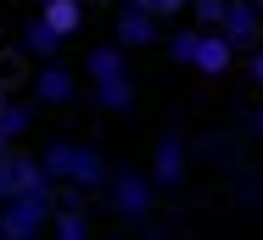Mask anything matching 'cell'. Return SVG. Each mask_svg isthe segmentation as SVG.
<instances>
[{
	"instance_id": "obj_6",
	"label": "cell",
	"mask_w": 263,
	"mask_h": 240,
	"mask_svg": "<svg viewBox=\"0 0 263 240\" xmlns=\"http://www.w3.org/2000/svg\"><path fill=\"white\" fill-rule=\"evenodd\" d=\"M218 34L230 39V50H258V45H263V17L252 11V0H230Z\"/></svg>"
},
{
	"instance_id": "obj_18",
	"label": "cell",
	"mask_w": 263,
	"mask_h": 240,
	"mask_svg": "<svg viewBox=\"0 0 263 240\" xmlns=\"http://www.w3.org/2000/svg\"><path fill=\"white\" fill-rule=\"evenodd\" d=\"M123 6H135V11H152V17L162 23V17H179L191 0H123Z\"/></svg>"
},
{
	"instance_id": "obj_2",
	"label": "cell",
	"mask_w": 263,
	"mask_h": 240,
	"mask_svg": "<svg viewBox=\"0 0 263 240\" xmlns=\"http://www.w3.org/2000/svg\"><path fill=\"white\" fill-rule=\"evenodd\" d=\"M51 212H56V190L6 195V201H0V235L6 240H45Z\"/></svg>"
},
{
	"instance_id": "obj_16",
	"label": "cell",
	"mask_w": 263,
	"mask_h": 240,
	"mask_svg": "<svg viewBox=\"0 0 263 240\" xmlns=\"http://www.w3.org/2000/svg\"><path fill=\"white\" fill-rule=\"evenodd\" d=\"M196 34H202V28H179V34H168V56H174L179 67H191V56H196Z\"/></svg>"
},
{
	"instance_id": "obj_11",
	"label": "cell",
	"mask_w": 263,
	"mask_h": 240,
	"mask_svg": "<svg viewBox=\"0 0 263 240\" xmlns=\"http://www.w3.org/2000/svg\"><path fill=\"white\" fill-rule=\"evenodd\" d=\"M28 129H34V101L0 95V151H11V140H23Z\"/></svg>"
},
{
	"instance_id": "obj_17",
	"label": "cell",
	"mask_w": 263,
	"mask_h": 240,
	"mask_svg": "<svg viewBox=\"0 0 263 240\" xmlns=\"http://www.w3.org/2000/svg\"><path fill=\"white\" fill-rule=\"evenodd\" d=\"M224 6H230V0H191L196 28H218V23H224Z\"/></svg>"
},
{
	"instance_id": "obj_7",
	"label": "cell",
	"mask_w": 263,
	"mask_h": 240,
	"mask_svg": "<svg viewBox=\"0 0 263 240\" xmlns=\"http://www.w3.org/2000/svg\"><path fill=\"white\" fill-rule=\"evenodd\" d=\"M157 39H162V28H157V17H152V11H135V6H123V11H118V23H112V45L123 50V56H129V50L157 45Z\"/></svg>"
},
{
	"instance_id": "obj_24",
	"label": "cell",
	"mask_w": 263,
	"mask_h": 240,
	"mask_svg": "<svg viewBox=\"0 0 263 240\" xmlns=\"http://www.w3.org/2000/svg\"><path fill=\"white\" fill-rule=\"evenodd\" d=\"M0 240H6V235H0Z\"/></svg>"
},
{
	"instance_id": "obj_23",
	"label": "cell",
	"mask_w": 263,
	"mask_h": 240,
	"mask_svg": "<svg viewBox=\"0 0 263 240\" xmlns=\"http://www.w3.org/2000/svg\"><path fill=\"white\" fill-rule=\"evenodd\" d=\"M146 240H162V235H146Z\"/></svg>"
},
{
	"instance_id": "obj_20",
	"label": "cell",
	"mask_w": 263,
	"mask_h": 240,
	"mask_svg": "<svg viewBox=\"0 0 263 240\" xmlns=\"http://www.w3.org/2000/svg\"><path fill=\"white\" fill-rule=\"evenodd\" d=\"M252 84H258V90H263V45L252 50Z\"/></svg>"
},
{
	"instance_id": "obj_5",
	"label": "cell",
	"mask_w": 263,
	"mask_h": 240,
	"mask_svg": "<svg viewBox=\"0 0 263 240\" xmlns=\"http://www.w3.org/2000/svg\"><path fill=\"white\" fill-rule=\"evenodd\" d=\"M28 101H34V106H73V101H79V78H73V67H62V62H40V67H34V84H28Z\"/></svg>"
},
{
	"instance_id": "obj_8",
	"label": "cell",
	"mask_w": 263,
	"mask_h": 240,
	"mask_svg": "<svg viewBox=\"0 0 263 240\" xmlns=\"http://www.w3.org/2000/svg\"><path fill=\"white\" fill-rule=\"evenodd\" d=\"M45 240H96V224H90V207H84V195L73 190L62 207L51 212V229Z\"/></svg>"
},
{
	"instance_id": "obj_13",
	"label": "cell",
	"mask_w": 263,
	"mask_h": 240,
	"mask_svg": "<svg viewBox=\"0 0 263 240\" xmlns=\"http://www.w3.org/2000/svg\"><path fill=\"white\" fill-rule=\"evenodd\" d=\"M90 101H96L101 112H112V117L135 112V73H129V78H112V84H96V90H90Z\"/></svg>"
},
{
	"instance_id": "obj_1",
	"label": "cell",
	"mask_w": 263,
	"mask_h": 240,
	"mask_svg": "<svg viewBox=\"0 0 263 240\" xmlns=\"http://www.w3.org/2000/svg\"><path fill=\"white\" fill-rule=\"evenodd\" d=\"M40 168H45V179H62L67 190H79V195H90V190H106V156L96 151V145H84V140H51L45 151H40Z\"/></svg>"
},
{
	"instance_id": "obj_3",
	"label": "cell",
	"mask_w": 263,
	"mask_h": 240,
	"mask_svg": "<svg viewBox=\"0 0 263 240\" xmlns=\"http://www.w3.org/2000/svg\"><path fill=\"white\" fill-rule=\"evenodd\" d=\"M106 201H112V212H123L129 224H140V218H152L157 190H152V179L140 168H112L106 173Z\"/></svg>"
},
{
	"instance_id": "obj_12",
	"label": "cell",
	"mask_w": 263,
	"mask_h": 240,
	"mask_svg": "<svg viewBox=\"0 0 263 240\" xmlns=\"http://www.w3.org/2000/svg\"><path fill=\"white\" fill-rule=\"evenodd\" d=\"M40 23L51 28L56 39L79 34V28H84V0H45V6H40Z\"/></svg>"
},
{
	"instance_id": "obj_4",
	"label": "cell",
	"mask_w": 263,
	"mask_h": 240,
	"mask_svg": "<svg viewBox=\"0 0 263 240\" xmlns=\"http://www.w3.org/2000/svg\"><path fill=\"white\" fill-rule=\"evenodd\" d=\"M185 173H191V151H185V140H179L174 129L157 134V145H152V168H146L152 190H179Z\"/></svg>"
},
{
	"instance_id": "obj_14",
	"label": "cell",
	"mask_w": 263,
	"mask_h": 240,
	"mask_svg": "<svg viewBox=\"0 0 263 240\" xmlns=\"http://www.w3.org/2000/svg\"><path fill=\"white\" fill-rule=\"evenodd\" d=\"M56 50H62V39H56L40 17H28V28H23V56H34V62H56Z\"/></svg>"
},
{
	"instance_id": "obj_22",
	"label": "cell",
	"mask_w": 263,
	"mask_h": 240,
	"mask_svg": "<svg viewBox=\"0 0 263 240\" xmlns=\"http://www.w3.org/2000/svg\"><path fill=\"white\" fill-rule=\"evenodd\" d=\"M252 11H258V17H263V0H252Z\"/></svg>"
},
{
	"instance_id": "obj_19",
	"label": "cell",
	"mask_w": 263,
	"mask_h": 240,
	"mask_svg": "<svg viewBox=\"0 0 263 240\" xmlns=\"http://www.w3.org/2000/svg\"><path fill=\"white\" fill-rule=\"evenodd\" d=\"M11 195V151H0V201Z\"/></svg>"
},
{
	"instance_id": "obj_21",
	"label": "cell",
	"mask_w": 263,
	"mask_h": 240,
	"mask_svg": "<svg viewBox=\"0 0 263 240\" xmlns=\"http://www.w3.org/2000/svg\"><path fill=\"white\" fill-rule=\"evenodd\" d=\"M252 129H258V134H263V106H258V117H252Z\"/></svg>"
},
{
	"instance_id": "obj_15",
	"label": "cell",
	"mask_w": 263,
	"mask_h": 240,
	"mask_svg": "<svg viewBox=\"0 0 263 240\" xmlns=\"http://www.w3.org/2000/svg\"><path fill=\"white\" fill-rule=\"evenodd\" d=\"M28 190H51L40 156H11V195H28Z\"/></svg>"
},
{
	"instance_id": "obj_10",
	"label": "cell",
	"mask_w": 263,
	"mask_h": 240,
	"mask_svg": "<svg viewBox=\"0 0 263 240\" xmlns=\"http://www.w3.org/2000/svg\"><path fill=\"white\" fill-rule=\"evenodd\" d=\"M84 73H90V90H96V84H112V78H129V56L118 45H90Z\"/></svg>"
},
{
	"instance_id": "obj_9",
	"label": "cell",
	"mask_w": 263,
	"mask_h": 240,
	"mask_svg": "<svg viewBox=\"0 0 263 240\" xmlns=\"http://www.w3.org/2000/svg\"><path fill=\"white\" fill-rule=\"evenodd\" d=\"M230 62H235L230 39H224L218 28H202V34H196V56H191V67H196L202 78H224V73H230Z\"/></svg>"
}]
</instances>
